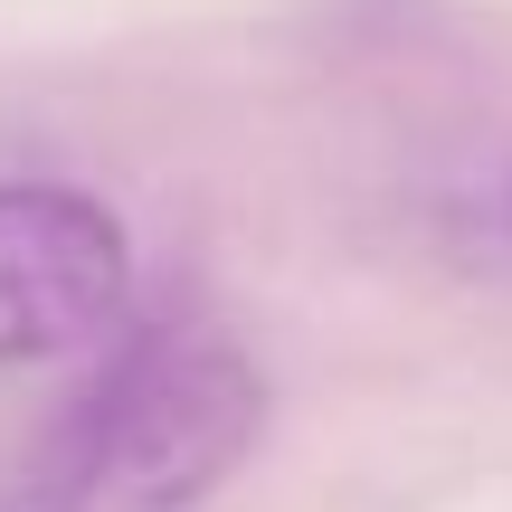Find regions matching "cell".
Here are the masks:
<instances>
[{"instance_id":"6da1fadb","label":"cell","mask_w":512,"mask_h":512,"mask_svg":"<svg viewBox=\"0 0 512 512\" xmlns=\"http://www.w3.org/2000/svg\"><path fill=\"white\" fill-rule=\"evenodd\" d=\"M266 380L219 323H152L67 408L0 512H200L247 465Z\"/></svg>"},{"instance_id":"7a4b0ae2","label":"cell","mask_w":512,"mask_h":512,"mask_svg":"<svg viewBox=\"0 0 512 512\" xmlns=\"http://www.w3.org/2000/svg\"><path fill=\"white\" fill-rule=\"evenodd\" d=\"M124 285L133 238L105 200L67 181H0V370L105 342Z\"/></svg>"}]
</instances>
